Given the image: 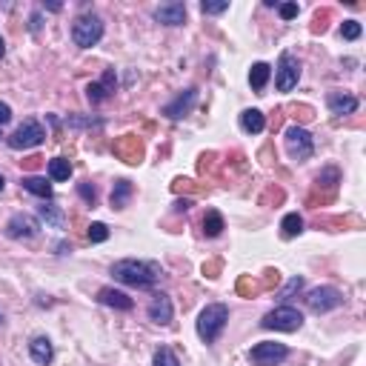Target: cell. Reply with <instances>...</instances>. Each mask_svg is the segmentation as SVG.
Returning a JSON list of instances; mask_svg holds the SVG:
<instances>
[{
    "instance_id": "obj_1",
    "label": "cell",
    "mask_w": 366,
    "mask_h": 366,
    "mask_svg": "<svg viewBox=\"0 0 366 366\" xmlns=\"http://www.w3.org/2000/svg\"><path fill=\"white\" fill-rule=\"evenodd\" d=\"M112 275L115 280L135 286V289H152L161 283L164 269L158 261H137V258H123L118 263H112Z\"/></svg>"
},
{
    "instance_id": "obj_2",
    "label": "cell",
    "mask_w": 366,
    "mask_h": 366,
    "mask_svg": "<svg viewBox=\"0 0 366 366\" xmlns=\"http://www.w3.org/2000/svg\"><path fill=\"white\" fill-rule=\"evenodd\" d=\"M227 321H229V307L227 304H209L200 309L198 315V335L203 343H215L221 338V332L227 329Z\"/></svg>"
},
{
    "instance_id": "obj_3",
    "label": "cell",
    "mask_w": 366,
    "mask_h": 366,
    "mask_svg": "<svg viewBox=\"0 0 366 366\" xmlns=\"http://www.w3.org/2000/svg\"><path fill=\"white\" fill-rule=\"evenodd\" d=\"M46 140V129L35 120V118H29V120H23L9 137H6V143H9V149H15V152H26V149H35V146H40Z\"/></svg>"
},
{
    "instance_id": "obj_4",
    "label": "cell",
    "mask_w": 366,
    "mask_h": 366,
    "mask_svg": "<svg viewBox=\"0 0 366 366\" xmlns=\"http://www.w3.org/2000/svg\"><path fill=\"white\" fill-rule=\"evenodd\" d=\"M283 143H286V155L292 161H298V164H304V161H309L315 155V140L304 126H289Z\"/></svg>"
},
{
    "instance_id": "obj_5",
    "label": "cell",
    "mask_w": 366,
    "mask_h": 366,
    "mask_svg": "<svg viewBox=\"0 0 366 366\" xmlns=\"http://www.w3.org/2000/svg\"><path fill=\"white\" fill-rule=\"evenodd\" d=\"M101 38H103V21L98 15H81L75 23H72V40H75V46H81V49L98 46Z\"/></svg>"
},
{
    "instance_id": "obj_6",
    "label": "cell",
    "mask_w": 366,
    "mask_h": 366,
    "mask_svg": "<svg viewBox=\"0 0 366 366\" xmlns=\"http://www.w3.org/2000/svg\"><path fill=\"white\" fill-rule=\"evenodd\" d=\"M261 326L263 329H275V332H298L304 326V315L295 307H278V309L263 315Z\"/></svg>"
},
{
    "instance_id": "obj_7",
    "label": "cell",
    "mask_w": 366,
    "mask_h": 366,
    "mask_svg": "<svg viewBox=\"0 0 366 366\" xmlns=\"http://www.w3.org/2000/svg\"><path fill=\"white\" fill-rule=\"evenodd\" d=\"M301 81V60L292 52H280L278 69H275V86L278 92H292Z\"/></svg>"
},
{
    "instance_id": "obj_8",
    "label": "cell",
    "mask_w": 366,
    "mask_h": 366,
    "mask_svg": "<svg viewBox=\"0 0 366 366\" xmlns=\"http://www.w3.org/2000/svg\"><path fill=\"white\" fill-rule=\"evenodd\" d=\"M307 307L318 315H326L338 307H343V292L335 289V286H318V289H309L307 292Z\"/></svg>"
},
{
    "instance_id": "obj_9",
    "label": "cell",
    "mask_w": 366,
    "mask_h": 366,
    "mask_svg": "<svg viewBox=\"0 0 366 366\" xmlns=\"http://www.w3.org/2000/svg\"><path fill=\"white\" fill-rule=\"evenodd\" d=\"M40 232V221L35 215H26V212H18V215H12L9 221H6V229H4V235L9 238V241H29V238H35Z\"/></svg>"
},
{
    "instance_id": "obj_10",
    "label": "cell",
    "mask_w": 366,
    "mask_h": 366,
    "mask_svg": "<svg viewBox=\"0 0 366 366\" xmlns=\"http://www.w3.org/2000/svg\"><path fill=\"white\" fill-rule=\"evenodd\" d=\"M289 358V346L286 343H275V341H263V343H255L252 352H249V360L255 366H278Z\"/></svg>"
},
{
    "instance_id": "obj_11",
    "label": "cell",
    "mask_w": 366,
    "mask_h": 366,
    "mask_svg": "<svg viewBox=\"0 0 366 366\" xmlns=\"http://www.w3.org/2000/svg\"><path fill=\"white\" fill-rule=\"evenodd\" d=\"M146 315H149V321L158 324V326H169L172 324V315H175L172 298L166 295V292H155L149 307H146Z\"/></svg>"
},
{
    "instance_id": "obj_12",
    "label": "cell",
    "mask_w": 366,
    "mask_h": 366,
    "mask_svg": "<svg viewBox=\"0 0 366 366\" xmlns=\"http://www.w3.org/2000/svg\"><path fill=\"white\" fill-rule=\"evenodd\" d=\"M195 103H198V89L195 86H189L186 92H181L172 103H166L164 109H161V115H166L169 120H181V118H186L192 109H195Z\"/></svg>"
},
{
    "instance_id": "obj_13",
    "label": "cell",
    "mask_w": 366,
    "mask_h": 366,
    "mask_svg": "<svg viewBox=\"0 0 366 366\" xmlns=\"http://www.w3.org/2000/svg\"><path fill=\"white\" fill-rule=\"evenodd\" d=\"M152 18L158 21V23H164V26H183V21H186V4H161L155 12H152Z\"/></svg>"
},
{
    "instance_id": "obj_14",
    "label": "cell",
    "mask_w": 366,
    "mask_h": 366,
    "mask_svg": "<svg viewBox=\"0 0 366 366\" xmlns=\"http://www.w3.org/2000/svg\"><path fill=\"white\" fill-rule=\"evenodd\" d=\"M112 92H115V69H109V72H106L103 81H98V84H89V86H86V98H89V103H92V106H98V103H103L106 98H112Z\"/></svg>"
},
{
    "instance_id": "obj_15",
    "label": "cell",
    "mask_w": 366,
    "mask_h": 366,
    "mask_svg": "<svg viewBox=\"0 0 366 366\" xmlns=\"http://www.w3.org/2000/svg\"><path fill=\"white\" fill-rule=\"evenodd\" d=\"M98 301H101L103 307H112V309H118V312H129V309L135 307V301L126 295V292H120V289H112V286H103V289L98 292Z\"/></svg>"
},
{
    "instance_id": "obj_16",
    "label": "cell",
    "mask_w": 366,
    "mask_h": 366,
    "mask_svg": "<svg viewBox=\"0 0 366 366\" xmlns=\"http://www.w3.org/2000/svg\"><path fill=\"white\" fill-rule=\"evenodd\" d=\"M326 106H329V112L338 115V118L355 115V112H358V98H355V95H343V92H329Z\"/></svg>"
},
{
    "instance_id": "obj_17",
    "label": "cell",
    "mask_w": 366,
    "mask_h": 366,
    "mask_svg": "<svg viewBox=\"0 0 366 366\" xmlns=\"http://www.w3.org/2000/svg\"><path fill=\"white\" fill-rule=\"evenodd\" d=\"M29 355H32V360L38 366H49L52 358H55V346H52V341L46 335H38V338L29 341Z\"/></svg>"
},
{
    "instance_id": "obj_18",
    "label": "cell",
    "mask_w": 366,
    "mask_h": 366,
    "mask_svg": "<svg viewBox=\"0 0 366 366\" xmlns=\"http://www.w3.org/2000/svg\"><path fill=\"white\" fill-rule=\"evenodd\" d=\"M21 186H23L29 195H38L40 200H52V198H55V189H52V183H49L46 178L26 175V178H21Z\"/></svg>"
},
{
    "instance_id": "obj_19",
    "label": "cell",
    "mask_w": 366,
    "mask_h": 366,
    "mask_svg": "<svg viewBox=\"0 0 366 366\" xmlns=\"http://www.w3.org/2000/svg\"><path fill=\"white\" fill-rule=\"evenodd\" d=\"M38 215L46 221V227H55V229H63V224H66V215H63V209L55 200H43L38 206Z\"/></svg>"
},
{
    "instance_id": "obj_20",
    "label": "cell",
    "mask_w": 366,
    "mask_h": 366,
    "mask_svg": "<svg viewBox=\"0 0 366 366\" xmlns=\"http://www.w3.org/2000/svg\"><path fill=\"white\" fill-rule=\"evenodd\" d=\"M241 129H244L246 135H261V132L266 129L263 112H261V109H244V112H241Z\"/></svg>"
},
{
    "instance_id": "obj_21",
    "label": "cell",
    "mask_w": 366,
    "mask_h": 366,
    "mask_svg": "<svg viewBox=\"0 0 366 366\" xmlns=\"http://www.w3.org/2000/svg\"><path fill=\"white\" fill-rule=\"evenodd\" d=\"M132 183L126 181V178H120V181H115V186H112V195H109V200H112V209H126V203H129V198H132Z\"/></svg>"
},
{
    "instance_id": "obj_22",
    "label": "cell",
    "mask_w": 366,
    "mask_h": 366,
    "mask_svg": "<svg viewBox=\"0 0 366 366\" xmlns=\"http://www.w3.org/2000/svg\"><path fill=\"white\" fill-rule=\"evenodd\" d=\"M224 229H227L224 215L217 212V209H209V212L203 215V235H206V238H217Z\"/></svg>"
},
{
    "instance_id": "obj_23",
    "label": "cell",
    "mask_w": 366,
    "mask_h": 366,
    "mask_svg": "<svg viewBox=\"0 0 366 366\" xmlns=\"http://www.w3.org/2000/svg\"><path fill=\"white\" fill-rule=\"evenodd\" d=\"M269 78H272V66L269 63H255L249 69V84H252L255 92H263L266 84H269Z\"/></svg>"
},
{
    "instance_id": "obj_24",
    "label": "cell",
    "mask_w": 366,
    "mask_h": 366,
    "mask_svg": "<svg viewBox=\"0 0 366 366\" xmlns=\"http://www.w3.org/2000/svg\"><path fill=\"white\" fill-rule=\"evenodd\" d=\"M304 232V217L298 212H289L283 221H280V235L289 241V238H298Z\"/></svg>"
},
{
    "instance_id": "obj_25",
    "label": "cell",
    "mask_w": 366,
    "mask_h": 366,
    "mask_svg": "<svg viewBox=\"0 0 366 366\" xmlns=\"http://www.w3.org/2000/svg\"><path fill=\"white\" fill-rule=\"evenodd\" d=\"M49 178H52L55 183L69 181V178H72V164H69L66 158H52V161H49Z\"/></svg>"
},
{
    "instance_id": "obj_26",
    "label": "cell",
    "mask_w": 366,
    "mask_h": 366,
    "mask_svg": "<svg viewBox=\"0 0 366 366\" xmlns=\"http://www.w3.org/2000/svg\"><path fill=\"white\" fill-rule=\"evenodd\" d=\"M152 366H181V360H178V355L169 346H161V349H155Z\"/></svg>"
},
{
    "instance_id": "obj_27",
    "label": "cell",
    "mask_w": 366,
    "mask_h": 366,
    "mask_svg": "<svg viewBox=\"0 0 366 366\" xmlns=\"http://www.w3.org/2000/svg\"><path fill=\"white\" fill-rule=\"evenodd\" d=\"M66 126H69V129H92V126L101 129L103 120H101V118H78V115H69V118H66Z\"/></svg>"
},
{
    "instance_id": "obj_28",
    "label": "cell",
    "mask_w": 366,
    "mask_h": 366,
    "mask_svg": "<svg viewBox=\"0 0 366 366\" xmlns=\"http://www.w3.org/2000/svg\"><path fill=\"white\" fill-rule=\"evenodd\" d=\"M360 32H363V29H360L358 21H343V23H341V38H343V40H358Z\"/></svg>"
},
{
    "instance_id": "obj_29",
    "label": "cell",
    "mask_w": 366,
    "mask_h": 366,
    "mask_svg": "<svg viewBox=\"0 0 366 366\" xmlns=\"http://www.w3.org/2000/svg\"><path fill=\"white\" fill-rule=\"evenodd\" d=\"M78 195H81V198H84V200H86L89 206H95V203H98V189H95V186H92L89 181L78 183Z\"/></svg>"
},
{
    "instance_id": "obj_30",
    "label": "cell",
    "mask_w": 366,
    "mask_h": 366,
    "mask_svg": "<svg viewBox=\"0 0 366 366\" xmlns=\"http://www.w3.org/2000/svg\"><path fill=\"white\" fill-rule=\"evenodd\" d=\"M89 241H92V244L109 241V227H106V224H92V227H89Z\"/></svg>"
},
{
    "instance_id": "obj_31",
    "label": "cell",
    "mask_w": 366,
    "mask_h": 366,
    "mask_svg": "<svg viewBox=\"0 0 366 366\" xmlns=\"http://www.w3.org/2000/svg\"><path fill=\"white\" fill-rule=\"evenodd\" d=\"M227 9H229L227 0H221V4H209V0H203V4H200V12L203 15H224Z\"/></svg>"
},
{
    "instance_id": "obj_32",
    "label": "cell",
    "mask_w": 366,
    "mask_h": 366,
    "mask_svg": "<svg viewBox=\"0 0 366 366\" xmlns=\"http://www.w3.org/2000/svg\"><path fill=\"white\" fill-rule=\"evenodd\" d=\"M301 289H304V278H292V280H289V286L280 292V301H289V298L295 295V292H301Z\"/></svg>"
},
{
    "instance_id": "obj_33",
    "label": "cell",
    "mask_w": 366,
    "mask_h": 366,
    "mask_svg": "<svg viewBox=\"0 0 366 366\" xmlns=\"http://www.w3.org/2000/svg\"><path fill=\"white\" fill-rule=\"evenodd\" d=\"M278 12H280L283 21H292L298 15V4H283V6H278Z\"/></svg>"
},
{
    "instance_id": "obj_34",
    "label": "cell",
    "mask_w": 366,
    "mask_h": 366,
    "mask_svg": "<svg viewBox=\"0 0 366 366\" xmlns=\"http://www.w3.org/2000/svg\"><path fill=\"white\" fill-rule=\"evenodd\" d=\"M9 120H12V106L0 101V126H4V123H9Z\"/></svg>"
},
{
    "instance_id": "obj_35",
    "label": "cell",
    "mask_w": 366,
    "mask_h": 366,
    "mask_svg": "<svg viewBox=\"0 0 366 366\" xmlns=\"http://www.w3.org/2000/svg\"><path fill=\"white\" fill-rule=\"evenodd\" d=\"M189 206H192V200H189V198H186V200H178V203H175V212H186Z\"/></svg>"
},
{
    "instance_id": "obj_36",
    "label": "cell",
    "mask_w": 366,
    "mask_h": 366,
    "mask_svg": "<svg viewBox=\"0 0 366 366\" xmlns=\"http://www.w3.org/2000/svg\"><path fill=\"white\" fill-rule=\"evenodd\" d=\"M29 29H32V32H38V29H40V15H32V23H29Z\"/></svg>"
},
{
    "instance_id": "obj_37",
    "label": "cell",
    "mask_w": 366,
    "mask_h": 366,
    "mask_svg": "<svg viewBox=\"0 0 366 366\" xmlns=\"http://www.w3.org/2000/svg\"><path fill=\"white\" fill-rule=\"evenodd\" d=\"M4 55H6V43H4V35H0V60H4Z\"/></svg>"
},
{
    "instance_id": "obj_38",
    "label": "cell",
    "mask_w": 366,
    "mask_h": 366,
    "mask_svg": "<svg viewBox=\"0 0 366 366\" xmlns=\"http://www.w3.org/2000/svg\"><path fill=\"white\" fill-rule=\"evenodd\" d=\"M4 189H6V178H4V175H0V192H4Z\"/></svg>"
},
{
    "instance_id": "obj_39",
    "label": "cell",
    "mask_w": 366,
    "mask_h": 366,
    "mask_svg": "<svg viewBox=\"0 0 366 366\" xmlns=\"http://www.w3.org/2000/svg\"><path fill=\"white\" fill-rule=\"evenodd\" d=\"M0 324H4V315H0Z\"/></svg>"
},
{
    "instance_id": "obj_40",
    "label": "cell",
    "mask_w": 366,
    "mask_h": 366,
    "mask_svg": "<svg viewBox=\"0 0 366 366\" xmlns=\"http://www.w3.org/2000/svg\"><path fill=\"white\" fill-rule=\"evenodd\" d=\"M0 137H4V135H0Z\"/></svg>"
}]
</instances>
